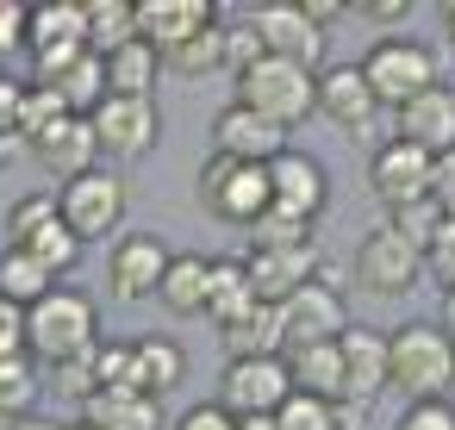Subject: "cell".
I'll return each instance as SVG.
<instances>
[{
	"mask_svg": "<svg viewBox=\"0 0 455 430\" xmlns=\"http://www.w3.org/2000/svg\"><path fill=\"white\" fill-rule=\"evenodd\" d=\"M38 393H44V380H38V362L32 355H7L0 362V418H32L38 411Z\"/></svg>",
	"mask_w": 455,
	"mask_h": 430,
	"instance_id": "cell-34",
	"label": "cell"
},
{
	"mask_svg": "<svg viewBox=\"0 0 455 430\" xmlns=\"http://www.w3.org/2000/svg\"><path fill=\"white\" fill-rule=\"evenodd\" d=\"M7 355H32V349H26V312L13 299H0V362Z\"/></svg>",
	"mask_w": 455,
	"mask_h": 430,
	"instance_id": "cell-49",
	"label": "cell"
},
{
	"mask_svg": "<svg viewBox=\"0 0 455 430\" xmlns=\"http://www.w3.org/2000/svg\"><path fill=\"white\" fill-rule=\"evenodd\" d=\"M7 430H63V424H57V418H38V411H32V418H13Z\"/></svg>",
	"mask_w": 455,
	"mask_h": 430,
	"instance_id": "cell-54",
	"label": "cell"
},
{
	"mask_svg": "<svg viewBox=\"0 0 455 430\" xmlns=\"http://www.w3.org/2000/svg\"><path fill=\"white\" fill-rule=\"evenodd\" d=\"M243 268H250V287H256L262 306H287L299 287H312L324 275V256H318V237H312V243H293V250H250Z\"/></svg>",
	"mask_w": 455,
	"mask_h": 430,
	"instance_id": "cell-15",
	"label": "cell"
},
{
	"mask_svg": "<svg viewBox=\"0 0 455 430\" xmlns=\"http://www.w3.org/2000/svg\"><path fill=\"white\" fill-rule=\"evenodd\" d=\"M13 250H26V256H32L38 268H51V275H69V268L82 262V250H88V243H82V237H76V231L63 225V212H57L51 225H38L32 237H20Z\"/></svg>",
	"mask_w": 455,
	"mask_h": 430,
	"instance_id": "cell-33",
	"label": "cell"
},
{
	"mask_svg": "<svg viewBox=\"0 0 455 430\" xmlns=\"http://www.w3.org/2000/svg\"><path fill=\"white\" fill-rule=\"evenodd\" d=\"M132 355H138V393L163 399L169 386L188 380V349L175 337H132Z\"/></svg>",
	"mask_w": 455,
	"mask_h": 430,
	"instance_id": "cell-28",
	"label": "cell"
},
{
	"mask_svg": "<svg viewBox=\"0 0 455 430\" xmlns=\"http://www.w3.org/2000/svg\"><path fill=\"white\" fill-rule=\"evenodd\" d=\"M32 156L57 175V181H76V175H88V169H100V138H94V119H82V113H69L51 138H38L32 144Z\"/></svg>",
	"mask_w": 455,
	"mask_h": 430,
	"instance_id": "cell-22",
	"label": "cell"
},
{
	"mask_svg": "<svg viewBox=\"0 0 455 430\" xmlns=\"http://www.w3.org/2000/svg\"><path fill=\"white\" fill-rule=\"evenodd\" d=\"M51 386H57L69 405L100 399V380H94V362H88V355H82V362H57V368H51Z\"/></svg>",
	"mask_w": 455,
	"mask_h": 430,
	"instance_id": "cell-43",
	"label": "cell"
},
{
	"mask_svg": "<svg viewBox=\"0 0 455 430\" xmlns=\"http://www.w3.org/2000/svg\"><path fill=\"white\" fill-rule=\"evenodd\" d=\"M125 206H132V194H125V181H119L113 169H88V175H76V181L57 187V212H63V225H69L82 243L113 237V231L125 225Z\"/></svg>",
	"mask_w": 455,
	"mask_h": 430,
	"instance_id": "cell-6",
	"label": "cell"
},
{
	"mask_svg": "<svg viewBox=\"0 0 455 430\" xmlns=\"http://www.w3.org/2000/svg\"><path fill=\"white\" fill-rule=\"evenodd\" d=\"M287 374H293V393H312V399L343 405V349H337V343L287 349Z\"/></svg>",
	"mask_w": 455,
	"mask_h": 430,
	"instance_id": "cell-26",
	"label": "cell"
},
{
	"mask_svg": "<svg viewBox=\"0 0 455 430\" xmlns=\"http://www.w3.org/2000/svg\"><path fill=\"white\" fill-rule=\"evenodd\" d=\"M82 418L94 430H169L163 399H150V393H100L82 405Z\"/></svg>",
	"mask_w": 455,
	"mask_h": 430,
	"instance_id": "cell-27",
	"label": "cell"
},
{
	"mask_svg": "<svg viewBox=\"0 0 455 430\" xmlns=\"http://www.w3.org/2000/svg\"><path fill=\"white\" fill-rule=\"evenodd\" d=\"M430 200L443 206V219H455V150L436 156V175H430Z\"/></svg>",
	"mask_w": 455,
	"mask_h": 430,
	"instance_id": "cell-50",
	"label": "cell"
},
{
	"mask_svg": "<svg viewBox=\"0 0 455 430\" xmlns=\"http://www.w3.org/2000/svg\"><path fill=\"white\" fill-rule=\"evenodd\" d=\"M94 380H100V393H138V355H132V337H100L94 343Z\"/></svg>",
	"mask_w": 455,
	"mask_h": 430,
	"instance_id": "cell-36",
	"label": "cell"
},
{
	"mask_svg": "<svg viewBox=\"0 0 455 430\" xmlns=\"http://www.w3.org/2000/svg\"><path fill=\"white\" fill-rule=\"evenodd\" d=\"M362 76H368V88H374V100L380 107H411L418 94H430V88H443L436 82V51L430 44H418V38H380L368 57H362Z\"/></svg>",
	"mask_w": 455,
	"mask_h": 430,
	"instance_id": "cell-4",
	"label": "cell"
},
{
	"mask_svg": "<svg viewBox=\"0 0 455 430\" xmlns=\"http://www.w3.org/2000/svg\"><path fill=\"white\" fill-rule=\"evenodd\" d=\"M424 281V250H411L405 237H393L387 225L355 250V287L374 293V299H399Z\"/></svg>",
	"mask_w": 455,
	"mask_h": 430,
	"instance_id": "cell-9",
	"label": "cell"
},
{
	"mask_svg": "<svg viewBox=\"0 0 455 430\" xmlns=\"http://www.w3.org/2000/svg\"><path fill=\"white\" fill-rule=\"evenodd\" d=\"M262 299H256V287H250V268H243V256H206V318L225 330V324H237L243 312H256Z\"/></svg>",
	"mask_w": 455,
	"mask_h": 430,
	"instance_id": "cell-24",
	"label": "cell"
},
{
	"mask_svg": "<svg viewBox=\"0 0 455 430\" xmlns=\"http://www.w3.org/2000/svg\"><path fill=\"white\" fill-rule=\"evenodd\" d=\"M281 324H287V349H312V343H337L349 330V306L337 293L331 275H318L312 287H299L287 306H281Z\"/></svg>",
	"mask_w": 455,
	"mask_h": 430,
	"instance_id": "cell-11",
	"label": "cell"
},
{
	"mask_svg": "<svg viewBox=\"0 0 455 430\" xmlns=\"http://www.w3.org/2000/svg\"><path fill=\"white\" fill-rule=\"evenodd\" d=\"M237 107L262 113L281 131H293L306 113H318V76L287 63V57H262L250 76H237Z\"/></svg>",
	"mask_w": 455,
	"mask_h": 430,
	"instance_id": "cell-3",
	"label": "cell"
},
{
	"mask_svg": "<svg viewBox=\"0 0 455 430\" xmlns=\"http://www.w3.org/2000/svg\"><path fill=\"white\" fill-rule=\"evenodd\" d=\"M430 175H436V156H424V150L405 144V138H387V144L368 156V187H374L380 206L430 200Z\"/></svg>",
	"mask_w": 455,
	"mask_h": 430,
	"instance_id": "cell-12",
	"label": "cell"
},
{
	"mask_svg": "<svg viewBox=\"0 0 455 430\" xmlns=\"http://www.w3.org/2000/svg\"><path fill=\"white\" fill-rule=\"evenodd\" d=\"M206 26H219V13L206 0H138V38L156 57H175L188 38H200Z\"/></svg>",
	"mask_w": 455,
	"mask_h": 430,
	"instance_id": "cell-20",
	"label": "cell"
},
{
	"mask_svg": "<svg viewBox=\"0 0 455 430\" xmlns=\"http://www.w3.org/2000/svg\"><path fill=\"white\" fill-rule=\"evenodd\" d=\"M262 57H268V51H262L256 26H225V76H231V82H237V76H250Z\"/></svg>",
	"mask_w": 455,
	"mask_h": 430,
	"instance_id": "cell-42",
	"label": "cell"
},
{
	"mask_svg": "<svg viewBox=\"0 0 455 430\" xmlns=\"http://www.w3.org/2000/svg\"><path fill=\"white\" fill-rule=\"evenodd\" d=\"M156 299L175 318H206V256H169Z\"/></svg>",
	"mask_w": 455,
	"mask_h": 430,
	"instance_id": "cell-30",
	"label": "cell"
},
{
	"mask_svg": "<svg viewBox=\"0 0 455 430\" xmlns=\"http://www.w3.org/2000/svg\"><path fill=\"white\" fill-rule=\"evenodd\" d=\"M424 275H436L443 287H455V219H443V231L424 243Z\"/></svg>",
	"mask_w": 455,
	"mask_h": 430,
	"instance_id": "cell-46",
	"label": "cell"
},
{
	"mask_svg": "<svg viewBox=\"0 0 455 430\" xmlns=\"http://www.w3.org/2000/svg\"><path fill=\"white\" fill-rule=\"evenodd\" d=\"M250 26H256L268 57H287V63L324 76V32L306 20V7H293V0H262V7L250 13Z\"/></svg>",
	"mask_w": 455,
	"mask_h": 430,
	"instance_id": "cell-10",
	"label": "cell"
},
{
	"mask_svg": "<svg viewBox=\"0 0 455 430\" xmlns=\"http://www.w3.org/2000/svg\"><path fill=\"white\" fill-rule=\"evenodd\" d=\"M281 150H293V144H287V131H281V125H268L262 113L237 107V100L212 119V156H231V163H256V169H268Z\"/></svg>",
	"mask_w": 455,
	"mask_h": 430,
	"instance_id": "cell-16",
	"label": "cell"
},
{
	"mask_svg": "<svg viewBox=\"0 0 455 430\" xmlns=\"http://www.w3.org/2000/svg\"><path fill=\"white\" fill-rule=\"evenodd\" d=\"M268 187H275V212H287L299 225H318V212L331 206V175L306 150H281L268 163Z\"/></svg>",
	"mask_w": 455,
	"mask_h": 430,
	"instance_id": "cell-13",
	"label": "cell"
},
{
	"mask_svg": "<svg viewBox=\"0 0 455 430\" xmlns=\"http://www.w3.org/2000/svg\"><path fill=\"white\" fill-rule=\"evenodd\" d=\"M393 430H455V405L449 399H411Z\"/></svg>",
	"mask_w": 455,
	"mask_h": 430,
	"instance_id": "cell-44",
	"label": "cell"
},
{
	"mask_svg": "<svg viewBox=\"0 0 455 430\" xmlns=\"http://www.w3.org/2000/svg\"><path fill=\"white\" fill-rule=\"evenodd\" d=\"M455 380V343L436 324H399L387 330V386L411 399H443V386Z\"/></svg>",
	"mask_w": 455,
	"mask_h": 430,
	"instance_id": "cell-2",
	"label": "cell"
},
{
	"mask_svg": "<svg viewBox=\"0 0 455 430\" xmlns=\"http://www.w3.org/2000/svg\"><path fill=\"white\" fill-rule=\"evenodd\" d=\"M63 119H69L63 94H57V88H38V82H32V88H26V119H20V138H26V144H38V138H51V131H57Z\"/></svg>",
	"mask_w": 455,
	"mask_h": 430,
	"instance_id": "cell-39",
	"label": "cell"
},
{
	"mask_svg": "<svg viewBox=\"0 0 455 430\" xmlns=\"http://www.w3.org/2000/svg\"><path fill=\"white\" fill-rule=\"evenodd\" d=\"M163 69H169V76H181V82H200V76L225 69V26H206L200 38H188L175 57H163Z\"/></svg>",
	"mask_w": 455,
	"mask_h": 430,
	"instance_id": "cell-35",
	"label": "cell"
},
{
	"mask_svg": "<svg viewBox=\"0 0 455 430\" xmlns=\"http://www.w3.org/2000/svg\"><path fill=\"white\" fill-rule=\"evenodd\" d=\"M26 51H32V63L88 51V0H38V7H26Z\"/></svg>",
	"mask_w": 455,
	"mask_h": 430,
	"instance_id": "cell-17",
	"label": "cell"
},
{
	"mask_svg": "<svg viewBox=\"0 0 455 430\" xmlns=\"http://www.w3.org/2000/svg\"><path fill=\"white\" fill-rule=\"evenodd\" d=\"M0 163H7V144H0Z\"/></svg>",
	"mask_w": 455,
	"mask_h": 430,
	"instance_id": "cell-58",
	"label": "cell"
},
{
	"mask_svg": "<svg viewBox=\"0 0 455 430\" xmlns=\"http://www.w3.org/2000/svg\"><path fill=\"white\" fill-rule=\"evenodd\" d=\"M94 343H100V312H94V299L76 293V287H51V293L26 312V349H32V362H44V368L82 362V355H94Z\"/></svg>",
	"mask_w": 455,
	"mask_h": 430,
	"instance_id": "cell-1",
	"label": "cell"
},
{
	"mask_svg": "<svg viewBox=\"0 0 455 430\" xmlns=\"http://www.w3.org/2000/svg\"><path fill=\"white\" fill-rule=\"evenodd\" d=\"M163 268H169L163 237H156V231H125V237L113 243V256H107V287H113V299L138 306V299H156Z\"/></svg>",
	"mask_w": 455,
	"mask_h": 430,
	"instance_id": "cell-14",
	"label": "cell"
},
{
	"mask_svg": "<svg viewBox=\"0 0 455 430\" xmlns=\"http://www.w3.org/2000/svg\"><path fill=\"white\" fill-rule=\"evenodd\" d=\"M362 13H368V20H380V26H393V20H405V13H411V0H368Z\"/></svg>",
	"mask_w": 455,
	"mask_h": 430,
	"instance_id": "cell-51",
	"label": "cell"
},
{
	"mask_svg": "<svg viewBox=\"0 0 455 430\" xmlns=\"http://www.w3.org/2000/svg\"><path fill=\"white\" fill-rule=\"evenodd\" d=\"M237 430H281L275 418H237Z\"/></svg>",
	"mask_w": 455,
	"mask_h": 430,
	"instance_id": "cell-55",
	"label": "cell"
},
{
	"mask_svg": "<svg viewBox=\"0 0 455 430\" xmlns=\"http://www.w3.org/2000/svg\"><path fill=\"white\" fill-rule=\"evenodd\" d=\"M393 138L418 144L424 156H449V150H455V94H449V88H430V94H418L411 107H399V131H393Z\"/></svg>",
	"mask_w": 455,
	"mask_h": 430,
	"instance_id": "cell-23",
	"label": "cell"
},
{
	"mask_svg": "<svg viewBox=\"0 0 455 430\" xmlns=\"http://www.w3.org/2000/svg\"><path fill=\"white\" fill-rule=\"evenodd\" d=\"M387 231L405 237L411 250H424L436 231H443V206L436 200H405V206H387Z\"/></svg>",
	"mask_w": 455,
	"mask_h": 430,
	"instance_id": "cell-38",
	"label": "cell"
},
{
	"mask_svg": "<svg viewBox=\"0 0 455 430\" xmlns=\"http://www.w3.org/2000/svg\"><path fill=\"white\" fill-rule=\"evenodd\" d=\"M169 430H237V418H231L219 399H200V405H188V411H181Z\"/></svg>",
	"mask_w": 455,
	"mask_h": 430,
	"instance_id": "cell-48",
	"label": "cell"
},
{
	"mask_svg": "<svg viewBox=\"0 0 455 430\" xmlns=\"http://www.w3.org/2000/svg\"><path fill=\"white\" fill-rule=\"evenodd\" d=\"M26 88L20 76H0V144H13L20 138V119H26Z\"/></svg>",
	"mask_w": 455,
	"mask_h": 430,
	"instance_id": "cell-47",
	"label": "cell"
},
{
	"mask_svg": "<svg viewBox=\"0 0 455 430\" xmlns=\"http://www.w3.org/2000/svg\"><path fill=\"white\" fill-rule=\"evenodd\" d=\"M293 393L287 355H256V362H225L219 374V405L231 418H275Z\"/></svg>",
	"mask_w": 455,
	"mask_h": 430,
	"instance_id": "cell-7",
	"label": "cell"
},
{
	"mask_svg": "<svg viewBox=\"0 0 455 430\" xmlns=\"http://www.w3.org/2000/svg\"><path fill=\"white\" fill-rule=\"evenodd\" d=\"M436 330L455 337V287H443V299H436Z\"/></svg>",
	"mask_w": 455,
	"mask_h": 430,
	"instance_id": "cell-53",
	"label": "cell"
},
{
	"mask_svg": "<svg viewBox=\"0 0 455 430\" xmlns=\"http://www.w3.org/2000/svg\"><path fill=\"white\" fill-rule=\"evenodd\" d=\"M443 26H449V38H455V7H449V13H443Z\"/></svg>",
	"mask_w": 455,
	"mask_h": 430,
	"instance_id": "cell-57",
	"label": "cell"
},
{
	"mask_svg": "<svg viewBox=\"0 0 455 430\" xmlns=\"http://www.w3.org/2000/svg\"><path fill=\"white\" fill-rule=\"evenodd\" d=\"M26 51V7L20 0H0V76H13L7 63Z\"/></svg>",
	"mask_w": 455,
	"mask_h": 430,
	"instance_id": "cell-45",
	"label": "cell"
},
{
	"mask_svg": "<svg viewBox=\"0 0 455 430\" xmlns=\"http://www.w3.org/2000/svg\"><path fill=\"white\" fill-rule=\"evenodd\" d=\"M256 355H287L281 306H256L237 324H225V362H256Z\"/></svg>",
	"mask_w": 455,
	"mask_h": 430,
	"instance_id": "cell-25",
	"label": "cell"
},
{
	"mask_svg": "<svg viewBox=\"0 0 455 430\" xmlns=\"http://www.w3.org/2000/svg\"><path fill=\"white\" fill-rule=\"evenodd\" d=\"M275 424L281 430H343L349 411L331 405V399H312V393H287V405L275 411Z\"/></svg>",
	"mask_w": 455,
	"mask_h": 430,
	"instance_id": "cell-37",
	"label": "cell"
},
{
	"mask_svg": "<svg viewBox=\"0 0 455 430\" xmlns=\"http://www.w3.org/2000/svg\"><path fill=\"white\" fill-rule=\"evenodd\" d=\"M293 243H312V225H299V219H287L275 206L250 225V250H293Z\"/></svg>",
	"mask_w": 455,
	"mask_h": 430,
	"instance_id": "cell-40",
	"label": "cell"
},
{
	"mask_svg": "<svg viewBox=\"0 0 455 430\" xmlns=\"http://www.w3.org/2000/svg\"><path fill=\"white\" fill-rule=\"evenodd\" d=\"M343 349V405H374L387 393V330H368V324H349L337 337Z\"/></svg>",
	"mask_w": 455,
	"mask_h": 430,
	"instance_id": "cell-19",
	"label": "cell"
},
{
	"mask_svg": "<svg viewBox=\"0 0 455 430\" xmlns=\"http://www.w3.org/2000/svg\"><path fill=\"white\" fill-rule=\"evenodd\" d=\"M138 38V0H88V51L113 57Z\"/></svg>",
	"mask_w": 455,
	"mask_h": 430,
	"instance_id": "cell-31",
	"label": "cell"
},
{
	"mask_svg": "<svg viewBox=\"0 0 455 430\" xmlns=\"http://www.w3.org/2000/svg\"><path fill=\"white\" fill-rule=\"evenodd\" d=\"M200 206L219 219V225H237L250 231L268 206H275V187H268V169L256 163H231V156H212L200 163Z\"/></svg>",
	"mask_w": 455,
	"mask_h": 430,
	"instance_id": "cell-5",
	"label": "cell"
},
{
	"mask_svg": "<svg viewBox=\"0 0 455 430\" xmlns=\"http://www.w3.org/2000/svg\"><path fill=\"white\" fill-rule=\"evenodd\" d=\"M156 76H163V57H156L144 38H132L125 51L107 57V94H119V100H156V94H150Z\"/></svg>",
	"mask_w": 455,
	"mask_h": 430,
	"instance_id": "cell-29",
	"label": "cell"
},
{
	"mask_svg": "<svg viewBox=\"0 0 455 430\" xmlns=\"http://www.w3.org/2000/svg\"><path fill=\"white\" fill-rule=\"evenodd\" d=\"M32 69H38L32 82H38V88H57L69 113H82V119L100 113V100H107V57H94V51H69V57L32 63Z\"/></svg>",
	"mask_w": 455,
	"mask_h": 430,
	"instance_id": "cell-18",
	"label": "cell"
},
{
	"mask_svg": "<svg viewBox=\"0 0 455 430\" xmlns=\"http://www.w3.org/2000/svg\"><path fill=\"white\" fill-rule=\"evenodd\" d=\"M63 430H94V424H88V418H76V424H63Z\"/></svg>",
	"mask_w": 455,
	"mask_h": 430,
	"instance_id": "cell-56",
	"label": "cell"
},
{
	"mask_svg": "<svg viewBox=\"0 0 455 430\" xmlns=\"http://www.w3.org/2000/svg\"><path fill=\"white\" fill-rule=\"evenodd\" d=\"M51 287H57V275H51V268H38L26 250H13V243L0 250V299H13L20 312H32Z\"/></svg>",
	"mask_w": 455,
	"mask_h": 430,
	"instance_id": "cell-32",
	"label": "cell"
},
{
	"mask_svg": "<svg viewBox=\"0 0 455 430\" xmlns=\"http://www.w3.org/2000/svg\"><path fill=\"white\" fill-rule=\"evenodd\" d=\"M51 219H57V194H20V200L7 206V243L32 237V231L51 225Z\"/></svg>",
	"mask_w": 455,
	"mask_h": 430,
	"instance_id": "cell-41",
	"label": "cell"
},
{
	"mask_svg": "<svg viewBox=\"0 0 455 430\" xmlns=\"http://www.w3.org/2000/svg\"><path fill=\"white\" fill-rule=\"evenodd\" d=\"M343 13H349V7H343V0H306V20H312L318 32H324L331 20H343Z\"/></svg>",
	"mask_w": 455,
	"mask_h": 430,
	"instance_id": "cell-52",
	"label": "cell"
},
{
	"mask_svg": "<svg viewBox=\"0 0 455 430\" xmlns=\"http://www.w3.org/2000/svg\"><path fill=\"white\" fill-rule=\"evenodd\" d=\"M318 113H324L337 131H368V125H374L380 100H374L362 63H331V69L318 76Z\"/></svg>",
	"mask_w": 455,
	"mask_h": 430,
	"instance_id": "cell-21",
	"label": "cell"
},
{
	"mask_svg": "<svg viewBox=\"0 0 455 430\" xmlns=\"http://www.w3.org/2000/svg\"><path fill=\"white\" fill-rule=\"evenodd\" d=\"M94 138H100V156L144 163L163 144V113H156V100H119V94H107L100 113H94Z\"/></svg>",
	"mask_w": 455,
	"mask_h": 430,
	"instance_id": "cell-8",
	"label": "cell"
}]
</instances>
